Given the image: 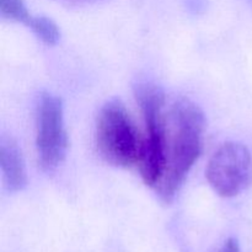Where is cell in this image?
Segmentation results:
<instances>
[{"label": "cell", "mask_w": 252, "mask_h": 252, "mask_svg": "<svg viewBox=\"0 0 252 252\" xmlns=\"http://www.w3.org/2000/svg\"><path fill=\"white\" fill-rule=\"evenodd\" d=\"M0 14L2 19L22 22L26 26L32 17L24 0H0Z\"/></svg>", "instance_id": "ba28073f"}, {"label": "cell", "mask_w": 252, "mask_h": 252, "mask_svg": "<svg viewBox=\"0 0 252 252\" xmlns=\"http://www.w3.org/2000/svg\"><path fill=\"white\" fill-rule=\"evenodd\" d=\"M135 97L142 110L147 128L138 166L144 184L155 189L161 181L166 162L165 96L159 86L144 81L135 86Z\"/></svg>", "instance_id": "7a4b0ae2"}, {"label": "cell", "mask_w": 252, "mask_h": 252, "mask_svg": "<svg viewBox=\"0 0 252 252\" xmlns=\"http://www.w3.org/2000/svg\"><path fill=\"white\" fill-rule=\"evenodd\" d=\"M209 185L219 196L231 198L252 182V155L244 144L228 142L213 154L206 170Z\"/></svg>", "instance_id": "277c9868"}, {"label": "cell", "mask_w": 252, "mask_h": 252, "mask_svg": "<svg viewBox=\"0 0 252 252\" xmlns=\"http://www.w3.org/2000/svg\"><path fill=\"white\" fill-rule=\"evenodd\" d=\"M217 252H241L240 251V246H239L238 241L235 239L230 238L223 244V245L219 248V250Z\"/></svg>", "instance_id": "9c48e42d"}, {"label": "cell", "mask_w": 252, "mask_h": 252, "mask_svg": "<svg viewBox=\"0 0 252 252\" xmlns=\"http://www.w3.org/2000/svg\"><path fill=\"white\" fill-rule=\"evenodd\" d=\"M36 148L39 166L47 172L63 162L68 149L63 103L49 93L42 94L37 106Z\"/></svg>", "instance_id": "5b68a950"}, {"label": "cell", "mask_w": 252, "mask_h": 252, "mask_svg": "<svg viewBox=\"0 0 252 252\" xmlns=\"http://www.w3.org/2000/svg\"><path fill=\"white\" fill-rule=\"evenodd\" d=\"M0 166L5 186L10 192H19L27 184L26 169L21 150L11 138H2L0 145Z\"/></svg>", "instance_id": "8992f818"}, {"label": "cell", "mask_w": 252, "mask_h": 252, "mask_svg": "<svg viewBox=\"0 0 252 252\" xmlns=\"http://www.w3.org/2000/svg\"><path fill=\"white\" fill-rule=\"evenodd\" d=\"M27 26L32 30L37 38L47 46H54L59 41L61 32L53 20L47 16H32Z\"/></svg>", "instance_id": "52a82bcc"}, {"label": "cell", "mask_w": 252, "mask_h": 252, "mask_svg": "<svg viewBox=\"0 0 252 252\" xmlns=\"http://www.w3.org/2000/svg\"><path fill=\"white\" fill-rule=\"evenodd\" d=\"M165 120L166 162L155 191L164 203H171L201 155L204 116L196 103L180 98L172 103Z\"/></svg>", "instance_id": "6da1fadb"}, {"label": "cell", "mask_w": 252, "mask_h": 252, "mask_svg": "<svg viewBox=\"0 0 252 252\" xmlns=\"http://www.w3.org/2000/svg\"><path fill=\"white\" fill-rule=\"evenodd\" d=\"M96 145L101 158L116 167L139 164L143 139L120 100L103 105L96 123Z\"/></svg>", "instance_id": "3957f363"}]
</instances>
